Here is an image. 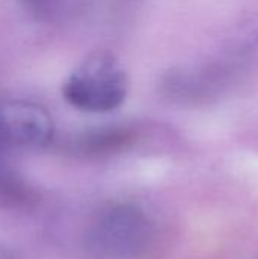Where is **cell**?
Returning <instances> with one entry per match:
<instances>
[{
  "instance_id": "6da1fadb",
  "label": "cell",
  "mask_w": 258,
  "mask_h": 259,
  "mask_svg": "<svg viewBox=\"0 0 258 259\" xmlns=\"http://www.w3.org/2000/svg\"><path fill=\"white\" fill-rule=\"evenodd\" d=\"M64 99L85 112H109L128 94V77L120 64L105 52L84 59L62 85Z\"/></svg>"
},
{
  "instance_id": "7a4b0ae2",
  "label": "cell",
  "mask_w": 258,
  "mask_h": 259,
  "mask_svg": "<svg viewBox=\"0 0 258 259\" xmlns=\"http://www.w3.org/2000/svg\"><path fill=\"white\" fill-rule=\"evenodd\" d=\"M53 137L47 109L29 100L0 102V153L12 149H36Z\"/></svg>"
},
{
  "instance_id": "3957f363",
  "label": "cell",
  "mask_w": 258,
  "mask_h": 259,
  "mask_svg": "<svg viewBox=\"0 0 258 259\" xmlns=\"http://www.w3.org/2000/svg\"><path fill=\"white\" fill-rule=\"evenodd\" d=\"M148 240V222L132 208L108 211L97 222L91 241L94 250L108 256H126L140 250Z\"/></svg>"
},
{
  "instance_id": "277c9868",
  "label": "cell",
  "mask_w": 258,
  "mask_h": 259,
  "mask_svg": "<svg viewBox=\"0 0 258 259\" xmlns=\"http://www.w3.org/2000/svg\"><path fill=\"white\" fill-rule=\"evenodd\" d=\"M0 259H15V258H14V255H12L9 250H6V249L0 247Z\"/></svg>"
}]
</instances>
